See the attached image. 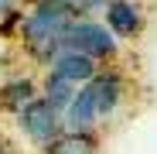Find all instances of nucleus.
<instances>
[{
	"instance_id": "nucleus-4",
	"label": "nucleus",
	"mask_w": 157,
	"mask_h": 154,
	"mask_svg": "<svg viewBox=\"0 0 157 154\" xmlns=\"http://www.w3.org/2000/svg\"><path fill=\"white\" fill-rule=\"evenodd\" d=\"M89 93H92V99H96L99 120L106 123V120H113V116L123 110V103H126V96H130V79H126L123 69H116V65H102V69L92 75Z\"/></svg>"
},
{
	"instance_id": "nucleus-8",
	"label": "nucleus",
	"mask_w": 157,
	"mask_h": 154,
	"mask_svg": "<svg viewBox=\"0 0 157 154\" xmlns=\"http://www.w3.org/2000/svg\"><path fill=\"white\" fill-rule=\"evenodd\" d=\"M62 116H65V130H68V134H96V127L102 123L89 86H82V89L75 93V99L68 103V110H65Z\"/></svg>"
},
{
	"instance_id": "nucleus-9",
	"label": "nucleus",
	"mask_w": 157,
	"mask_h": 154,
	"mask_svg": "<svg viewBox=\"0 0 157 154\" xmlns=\"http://www.w3.org/2000/svg\"><path fill=\"white\" fill-rule=\"evenodd\" d=\"M82 89V86H72V82H65V79H58V75H51V72H44V79H41V99L44 103H51L58 113H65L68 110V103L75 99V93Z\"/></svg>"
},
{
	"instance_id": "nucleus-6",
	"label": "nucleus",
	"mask_w": 157,
	"mask_h": 154,
	"mask_svg": "<svg viewBox=\"0 0 157 154\" xmlns=\"http://www.w3.org/2000/svg\"><path fill=\"white\" fill-rule=\"evenodd\" d=\"M99 69H102V65H96L92 58L78 55V51H72V48H62L58 55L44 65V72L58 75V79H65V82H72V86H89L92 75H96Z\"/></svg>"
},
{
	"instance_id": "nucleus-2",
	"label": "nucleus",
	"mask_w": 157,
	"mask_h": 154,
	"mask_svg": "<svg viewBox=\"0 0 157 154\" xmlns=\"http://www.w3.org/2000/svg\"><path fill=\"white\" fill-rule=\"evenodd\" d=\"M65 48L92 58L96 65H116L123 45L113 38V31L99 17H75L65 31Z\"/></svg>"
},
{
	"instance_id": "nucleus-5",
	"label": "nucleus",
	"mask_w": 157,
	"mask_h": 154,
	"mask_svg": "<svg viewBox=\"0 0 157 154\" xmlns=\"http://www.w3.org/2000/svg\"><path fill=\"white\" fill-rule=\"evenodd\" d=\"M99 21L113 31V38L123 45V41H137L147 28V7L144 0H106Z\"/></svg>"
},
{
	"instance_id": "nucleus-7",
	"label": "nucleus",
	"mask_w": 157,
	"mask_h": 154,
	"mask_svg": "<svg viewBox=\"0 0 157 154\" xmlns=\"http://www.w3.org/2000/svg\"><path fill=\"white\" fill-rule=\"evenodd\" d=\"M41 96V82H34L31 75H10L7 82H0V113H7L10 120Z\"/></svg>"
},
{
	"instance_id": "nucleus-12",
	"label": "nucleus",
	"mask_w": 157,
	"mask_h": 154,
	"mask_svg": "<svg viewBox=\"0 0 157 154\" xmlns=\"http://www.w3.org/2000/svg\"><path fill=\"white\" fill-rule=\"evenodd\" d=\"M0 154H10V140L4 137V130H0Z\"/></svg>"
},
{
	"instance_id": "nucleus-11",
	"label": "nucleus",
	"mask_w": 157,
	"mask_h": 154,
	"mask_svg": "<svg viewBox=\"0 0 157 154\" xmlns=\"http://www.w3.org/2000/svg\"><path fill=\"white\" fill-rule=\"evenodd\" d=\"M17 4H21V0H0V17H7V14H14V10H21Z\"/></svg>"
},
{
	"instance_id": "nucleus-10",
	"label": "nucleus",
	"mask_w": 157,
	"mask_h": 154,
	"mask_svg": "<svg viewBox=\"0 0 157 154\" xmlns=\"http://www.w3.org/2000/svg\"><path fill=\"white\" fill-rule=\"evenodd\" d=\"M41 154H99V140H96V134H68L65 130Z\"/></svg>"
},
{
	"instance_id": "nucleus-1",
	"label": "nucleus",
	"mask_w": 157,
	"mask_h": 154,
	"mask_svg": "<svg viewBox=\"0 0 157 154\" xmlns=\"http://www.w3.org/2000/svg\"><path fill=\"white\" fill-rule=\"evenodd\" d=\"M75 21V10L65 0H24L17 21V41L28 51V58L48 65L65 48V31Z\"/></svg>"
},
{
	"instance_id": "nucleus-3",
	"label": "nucleus",
	"mask_w": 157,
	"mask_h": 154,
	"mask_svg": "<svg viewBox=\"0 0 157 154\" xmlns=\"http://www.w3.org/2000/svg\"><path fill=\"white\" fill-rule=\"evenodd\" d=\"M14 127H17V134L28 140L31 147L48 151L51 144L65 134V116L51 106V103H44V99L38 96L34 103H28V106L14 116Z\"/></svg>"
}]
</instances>
